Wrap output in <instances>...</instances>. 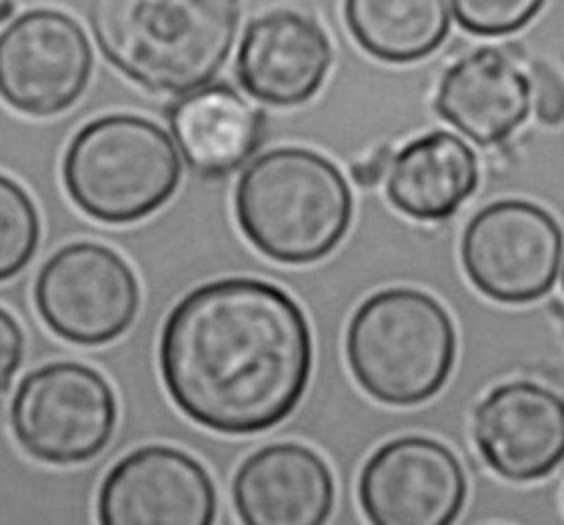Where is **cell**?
I'll use <instances>...</instances> for the list:
<instances>
[{"instance_id":"cell-1","label":"cell","mask_w":564,"mask_h":525,"mask_svg":"<svg viewBox=\"0 0 564 525\" xmlns=\"http://www.w3.org/2000/svg\"><path fill=\"white\" fill-rule=\"evenodd\" d=\"M312 330L303 308L262 278H218L187 292L160 333V374L174 405L220 435L284 422L308 389Z\"/></svg>"},{"instance_id":"cell-2","label":"cell","mask_w":564,"mask_h":525,"mask_svg":"<svg viewBox=\"0 0 564 525\" xmlns=\"http://www.w3.org/2000/svg\"><path fill=\"white\" fill-rule=\"evenodd\" d=\"M240 0H91L105 58L147 91L187 97L209 86L235 47Z\"/></svg>"},{"instance_id":"cell-3","label":"cell","mask_w":564,"mask_h":525,"mask_svg":"<svg viewBox=\"0 0 564 525\" xmlns=\"http://www.w3.org/2000/svg\"><path fill=\"white\" fill-rule=\"evenodd\" d=\"M235 215L246 240L268 259L312 264L345 240L352 193L325 154L301 146L270 149L237 179Z\"/></svg>"},{"instance_id":"cell-4","label":"cell","mask_w":564,"mask_h":525,"mask_svg":"<svg viewBox=\"0 0 564 525\" xmlns=\"http://www.w3.org/2000/svg\"><path fill=\"white\" fill-rule=\"evenodd\" d=\"M356 383L372 400L413 407L433 400L457 358V330L433 295L411 286L375 292L356 308L345 336Z\"/></svg>"},{"instance_id":"cell-5","label":"cell","mask_w":564,"mask_h":525,"mask_svg":"<svg viewBox=\"0 0 564 525\" xmlns=\"http://www.w3.org/2000/svg\"><path fill=\"white\" fill-rule=\"evenodd\" d=\"M61 176L72 204L99 223L121 226L158 212L182 182V152L154 121L110 113L69 141Z\"/></svg>"},{"instance_id":"cell-6","label":"cell","mask_w":564,"mask_h":525,"mask_svg":"<svg viewBox=\"0 0 564 525\" xmlns=\"http://www.w3.org/2000/svg\"><path fill=\"white\" fill-rule=\"evenodd\" d=\"M25 455L47 466H80L108 449L119 405L108 380L91 367L58 361L20 380L9 411Z\"/></svg>"},{"instance_id":"cell-7","label":"cell","mask_w":564,"mask_h":525,"mask_svg":"<svg viewBox=\"0 0 564 525\" xmlns=\"http://www.w3.org/2000/svg\"><path fill=\"white\" fill-rule=\"evenodd\" d=\"M466 275L490 300L534 303L554 289L564 259L560 220L527 198H505L468 220L460 242Z\"/></svg>"},{"instance_id":"cell-8","label":"cell","mask_w":564,"mask_h":525,"mask_svg":"<svg viewBox=\"0 0 564 525\" xmlns=\"http://www.w3.org/2000/svg\"><path fill=\"white\" fill-rule=\"evenodd\" d=\"M33 303L58 339L99 347L130 330L141 306V289L132 267L113 248L69 242L42 264Z\"/></svg>"},{"instance_id":"cell-9","label":"cell","mask_w":564,"mask_h":525,"mask_svg":"<svg viewBox=\"0 0 564 525\" xmlns=\"http://www.w3.org/2000/svg\"><path fill=\"white\" fill-rule=\"evenodd\" d=\"M91 72V42L64 11H22L0 31V99L17 113H64L83 97Z\"/></svg>"},{"instance_id":"cell-10","label":"cell","mask_w":564,"mask_h":525,"mask_svg":"<svg viewBox=\"0 0 564 525\" xmlns=\"http://www.w3.org/2000/svg\"><path fill=\"white\" fill-rule=\"evenodd\" d=\"M468 482L449 446L405 435L380 446L361 468L358 504L369 525H455Z\"/></svg>"},{"instance_id":"cell-11","label":"cell","mask_w":564,"mask_h":525,"mask_svg":"<svg viewBox=\"0 0 564 525\" xmlns=\"http://www.w3.org/2000/svg\"><path fill=\"white\" fill-rule=\"evenodd\" d=\"M215 517L213 477L196 457L171 446L121 457L97 493L99 525H215Z\"/></svg>"},{"instance_id":"cell-12","label":"cell","mask_w":564,"mask_h":525,"mask_svg":"<svg viewBox=\"0 0 564 525\" xmlns=\"http://www.w3.org/2000/svg\"><path fill=\"white\" fill-rule=\"evenodd\" d=\"M485 466L510 482H538L564 462V400L538 383H505L474 413Z\"/></svg>"},{"instance_id":"cell-13","label":"cell","mask_w":564,"mask_h":525,"mask_svg":"<svg viewBox=\"0 0 564 525\" xmlns=\"http://www.w3.org/2000/svg\"><path fill=\"white\" fill-rule=\"evenodd\" d=\"M334 47L314 17L292 9L268 11L248 22L237 53V80L248 97L292 108L323 88Z\"/></svg>"},{"instance_id":"cell-14","label":"cell","mask_w":564,"mask_h":525,"mask_svg":"<svg viewBox=\"0 0 564 525\" xmlns=\"http://www.w3.org/2000/svg\"><path fill=\"white\" fill-rule=\"evenodd\" d=\"M231 499L242 525H328L336 484L317 451L270 444L240 462Z\"/></svg>"},{"instance_id":"cell-15","label":"cell","mask_w":564,"mask_h":525,"mask_svg":"<svg viewBox=\"0 0 564 525\" xmlns=\"http://www.w3.org/2000/svg\"><path fill=\"white\" fill-rule=\"evenodd\" d=\"M534 105L532 75L501 47H479L463 55L441 77L435 110L479 146L507 141Z\"/></svg>"},{"instance_id":"cell-16","label":"cell","mask_w":564,"mask_h":525,"mask_svg":"<svg viewBox=\"0 0 564 525\" xmlns=\"http://www.w3.org/2000/svg\"><path fill=\"white\" fill-rule=\"evenodd\" d=\"M479 160L455 132L433 130L405 143L386 171V193L416 220H446L474 196Z\"/></svg>"},{"instance_id":"cell-17","label":"cell","mask_w":564,"mask_h":525,"mask_svg":"<svg viewBox=\"0 0 564 525\" xmlns=\"http://www.w3.org/2000/svg\"><path fill=\"white\" fill-rule=\"evenodd\" d=\"M262 127V113L226 83H209L171 110V130L182 157L207 179L231 174L257 154Z\"/></svg>"},{"instance_id":"cell-18","label":"cell","mask_w":564,"mask_h":525,"mask_svg":"<svg viewBox=\"0 0 564 525\" xmlns=\"http://www.w3.org/2000/svg\"><path fill=\"white\" fill-rule=\"evenodd\" d=\"M345 22L372 58L413 64L446 42L452 9L449 0H345Z\"/></svg>"},{"instance_id":"cell-19","label":"cell","mask_w":564,"mask_h":525,"mask_svg":"<svg viewBox=\"0 0 564 525\" xmlns=\"http://www.w3.org/2000/svg\"><path fill=\"white\" fill-rule=\"evenodd\" d=\"M42 220L25 187L0 174V284L20 275L36 256Z\"/></svg>"},{"instance_id":"cell-20","label":"cell","mask_w":564,"mask_h":525,"mask_svg":"<svg viewBox=\"0 0 564 525\" xmlns=\"http://www.w3.org/2000/svg\"><path fill=\"white\" fill-rule=\"evenodd\" d=\"M452 14L474 36H507L527 28L545 0H449Z\"/></svg>"},{"instance_id":"cell-21","label":"cell","mask_w":564,"mask_h":525,"mask_svg":"<svg viewBox=\"0 0 564 525\" xmlns=\"http://www.w3.org/2000/svg\"><path fill=\"white\" fill-rule=\"evenodd\" d=\"M534 86V108H538V116L543 124H560L564 121V80L554 66L532 64L529 69Z\"/></svg>"},{"instance_id":"cell-22","label":"cell","mask_w":564,"mask_h":525,"mask_svg":"<svg viewBox=\"0 0 564 525\" xmlns=\"http://www.w3.org/2000/svg\"><path fill=\"white\" fill-rule=\"evenodd\" d=\"M25 358V333L6 308H0V391H6Z\"/></svg>"},{"instance_id":"cell-23","label":"cell","mask_w":564,"mask_h":525,"mask_svg":"<svg viewBox=\"0 0 564 525\" xmlns=\"http://www.w3.org/2000/svg\"><path fill=\"white\" fill-rule=\"evenodd\" d=\"M11 11H14V3H11V0H0V22H3Z\"/></svg>"},{"instance_id":"cell-24","label":"cell","mask_w":564,"mask_h":525,"mask_svg":"<svg viewBox=\"0 0 564 525\" xmlns=\"http://www.w3.org/2000/svg\"><path fill=\"white\" fill-rule=\"evenodd\" d=\"M562 284H564V264H562Z\"/></svg>"}]
</instances>
